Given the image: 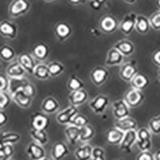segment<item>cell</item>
I'll use <instances>...</instances> for the list:
<instances>
[{"instance_id":"cell-1","label":"cell","mask_w":160,"mask_h":160,"mask_svg":"<svg viewBox=\"0 0 160 160\" xmlns=\"http://www.w3.org/2000/svg\"><path fill=\"white\" fill-rule=\"evenodd\" d=\"M31 8L29 0H12L8 7V15L11 18H19L29 12Z\"/></svg>"},{"instance_id":"cell-2","label":"cell","mask_w":160,"mask_h":160,"mask_svg":"<svg viewBox=\"0 0 160 160\" xmlns=\"http://www.w3.org/2000/svg\"><path fill=\"white\" fill-rule=\"evenodd\" d=\"M152 133L147 128L137 130V142L135 145L140 151H151L152 148Z\"/></svg>"},{"instance_id":"cell-3","label":"cell","mask_w":160,"mask_h":160,"mask_svg":"<svg viewBox=\"0 0 160 160\" xmlns=\"http://www.w3.org/2000/svg\"><path fill=\"white\" fill-rule=\"evenodd\" d=\"M123 99L128 103L130 108H136L143 102L145 95L141 90L131 88L129 91L126 92Z\"/></svg>"},{"instance_id":"cell-4","label":"cell","mask_w":160,"mask_h":160,"mask_svg":"<svg viewBox=\"0 0 160 160\" xmlns=\"http://www.w3.org/2000/svg\"><path fill=\"white\" fill-rule=\"evenodd\" d=\"M119 22L115 16L106 15L101 18L98 22V28L102 32L106 34H112L118 29Z\"/></svg>"},{"instance_id":"cell-5","label":"cell","mask_w":160,"mask_h":160,"mask_svg":"<svg viewBox=\"0 0 160 160\" xmlns=\"http://www.w3.org/2000/svg\"><path fill=\"white\" fill-rule=\"evenodd\" d=\"M138 73V67L134 61L124 62L120 66L119 76L125 82H131Z\"/></svg>"},{"instance_id":"cell-6","label":"cell","mask_w":160,"mask_h":160,"mask_svg":"<svg viewBox=\"0 0 160 160\" xmlns=\"http://www.w3.org/2000/svg\"><path fill=\"white\" fill-rule=\"evenodd\" d=\"M78 113L77 107L73 105L68 106V108H64L57 114L56 120L57 122L61 125L68 126L70 125L72 122L73 118Z\"/></svg>"},{"instance_id":"cell-7","label":"cell","mask_w":160,"mask_h":160,"mask_svg":"<svg viewBox=\"0 0 160 160\" xmlns=\"http://www.w3.org/2000/svg\"><path fill=\"white\" fill-rule=\"evenodd\" d=\"M137 15L135 13L131 12L126 15L121 20L118 26V29L125 35H131L135 30V23H136Z\"/></svg>"},{"instance_id":"cell-8","label":"cell","mask_w":160,"mask_h":160,"mask_svg":"<svg viewBox=\"0 0 160 160\" xmlns=\"http://www.w3.org/2000/svg\"><path fill=\"white\" fill-rule=\"evenodd\" d=\"M110 103V98L107 95H98L89 102V107L96 115H101L108 108Z\"/></svg>"},{"instance_id":"cell-9","label":"cell","mask_w":160,"mask_h":160,"mask_svg":"<svg viewBox=\"0 0 160 160\" xmlns=\"http://www.w3.org/2000/svg\"><path fill=\"white\" fill-rule=\"evenodd\" d=\"M0 35L9 39H15L18 35V26L8 19L0 21Z\"/></svg>"},{"instance_id":"cell-10","label":"cell","mask_w":160,"mask_h":160,"mask_svg":"<svg viewBox=\"0 0 160 160\" xmlns=\"http://www.w3.org/2000/svg\"><path fill=\"white\" fill-rule=\"evenodd\" d=\"M109 77V71L107 68L101 66L95 67L90 74L91 82L97 87L103 85Z\"/></svg>"},{"instance_id":"cell-11","label":"cell","mask_w":160,"mask_h":160,"mask_svg":"<svg viewBox=\"0 0 160 160\" xmlns=\"http://www.w3.org/2000/svg\"><path fill=\"white\" fill-rule=\"evenodd\" d=\"M113 115L116 119L130 116L131 108L124 99H117L112 103Z\"/></svg>"},{"instance_id":"cell-12","label":"cell","mask_w":160,"mask_h":160,"mask_svg":"<svg viewBox=\"0 0 160 160\" xmlns=\"http://www.w3.org/2000/svg\"><path fill=\"white\" fill-rule=\"evenodd\" d=\"M137 142V130H131L124 133L122 142L119 144V149L126 153H130Z\"/></svg>"},{"instance_id":"cell-13","label":"cell","mask_w":160,"mask_h":160,"mask_svg":"<svg viewBox=\"0 0 160 160\" xmlns=\"http://www.w3.org/2000/svg\"><path fill=\"white\" fill-rule=\"evenodd\" d=\"M49 124L50 118L43 112H35L31 118V126L33 129L47 130Z\"/></svg>"},{"instance_id":"cell-14","label":"cell","mask_w":160,"mask_h":160,"mask_svg":"<svg viewBox=\"0 0 160 160\" xmlns=\"http://www.w3.org/2000/svg\"><path fill=\"white\" fill-rule=\"evenodd\" d=\"M17 60L22 65L26 72L28 73L29 75H33L34 69L37 64L33 55L28 52H22L17 56Z\"/></svg>"},{"instance_id":"cell-15","label":"cell","mask_w":160,"mask_h":160,"mask_svg":"<svg viewBox=\"0 0 160 160\" xmlns=\"http://www.w3.org/2000/svg\"><path fill=\"white\" fill-rule=\"evenodd\" d=\"M11 95L13 102L20 108L28 109L31 106L33 98L27 95L22 89L15 91L14 93L11 94Z\"/></svg>"},{"instance_id":"cell-16","label":"cell","mask_w":160,"mask_h":160,"mask_svg":"<svg viewBox=\"0 0 160 160\" xmlns=\"http://www.w3.org/2000/svg\"><path fill=\"white\" fill-rule=\"evenodd\" d=\"M44 146L40 145L35 142H31L28 144L26 149V152L28 156L31 160H40L46 157V150Z\"/></svg>"},{"instance_id":"cell-17","label":"cell","mask_w":160,"mask_h":160,"mask_svg":"<svg viewBox=\"0 0 160 160\" xmlns=\"http://www.w3.org/2000/svg\"><path fill=\"white\" fill-rule=\"evenodd\" d=\"M54 34L59 41L64 42L72 35V28L68 22H59L54 28Z\"/></svg>"},{"instance_id":"cell-18","label":"cell","mask_w":160,"mask_h":160,"mask_svg":"<svg viewBox=\"0 0 160 160\" xmlns=\"http://www.w3.org/2000/svg\"><path fill=\"white\" fill-rule=\"evenodd\" d=\"M26 73L24 68L17 59L9 62V65L6 68V75L10 78H25Z\"/></svg>"},{"instance_id":"cell-19","label":"cell","mask_w":160,"mask_h":160,"mask_svg":"<svg viewBox=\"0 0 160 160\" xmlns=\"http://www.w3.org/2000/svg\"><path fill=\"white\" fill-rule=\"evenodd\" d=\"M69 153L68 145L62 141H58L52 146L51 155L53 160H62L69 155Z\"/></svg>"},{"instance_id":"cell-20","label":"cell","mask_w":160,"mask_h":160,"mask_svg":"<svg viewBox=\"0 0 160 160\" xmlns=\"http://www.w3.org/2000/svg\"><path fill=\"white\" fill-rule=\"evenodd\" d=\"M88 98H89V95H88V91L84 89H81L75 91H71L68 96V100L71 105L78 108L85 103L88 100Z\"/></svg>"},{"instance_id":"cell-21","label":"cell","mask_w":160,"mask_h":160,"mask_svg":"<svg viewBox=\"0 0 160 160\" xmlns=\"http://www.w3.org/2000/svg\"><path fill=\"white\" fill-rule=\"evenodd\" d=\"M124 55H122L116 48L113 47L109 50L106 57L105 63L108 67L121 66L124 62Z\"/></svg>"},{"instance_id":"cell-22","label":"cell","mask_w":160,"mask_h":160,"mask_svg":"<svg viewBox=\"0 0 160 160\" xmlns=\"http://www.w3.org/2000/svg\"><path fill=\"white\" fill-rule=\"evenodd\" d=\"M60 105L58 100L54 97H47L42 100L41 103V110L42 112L45 113L47 115H52L57 113L59 110Z\"/></svg>"},{"instance_id":"cell-23","label":"cell","mask_w":160,"mask_h":160,"mask_svg":"<svg viewBox=\"0 0 160 160\" xmlns=\"http://www.w3.org/2000/svg\"><path fill=\"white\" fill-rule=\"evenodd\" d=\"M124 136V132L120 131L115 127L110 128L105 134L106 141L108 144L112 146H119Z\"/></svg>"},{"instance_id":"cell-24","label":"cell","mask_w":160,"mask_h":160,"mask_svg":"<svg viewBox=\"0 0 160 160\" xmlns=\"http://www.w3.org/2000/svg\"><path fill=\"white\" fill-rule=\"evenodd\" d=\"M115 127L124 133L131 130H137L138 128V122L134 118L131 116L117 119L115 122Z\"/></svg>"},{"instance_id":"cell-25","label":"cell","mask_w":160,"mask_h":160,"mask_svg":"<svg viewBox=\"0 0 160 160\" xmlns=\"http://www.w3.org/2000/svg\"><path fill=\"white\" fill-rule=\"evenodd\" d=\"M114 48H116L124 57H129L135 52V45L131 41L128 39H122L118 41L114 45Z\"/></svg>"},{"instance_id":"cell-26","label":"cell","mask_w":160,"mask_h":160,"mask_svg":"<svg viewBox=\"0 0 160 160\" xmlns=\"http://www.w3.org/2000/svg\"><path fill=\"white\" fill-rule=\"evenodd\" d=\"M64 132H65L66 138L71 145H75L79 141L80 134H81V128H80L70 124V125L66 126Z\"/></svg>"},{"instance_id":"cell-27","label":"cell","mask_w":160,"mask_h":160,"mask_svg":"<svg viewBox=\"0 0 160 160\" xmlns=\"http://www.w3.org/2000/svg\"><path fill=\"white\" fill-rule=\"evenodd\" d=\"M50 49L49 47L44 42H39L34 47L32 51L33 56L35 59L38 60L40 62H43L48 58L49 55Z\"/></svg>"},{"instance_id":"cell-28","label":"cell","mask_w":160,"mask_h":160,"mask_svg":"<svg viewBox=\"0 0 160 160\" xmlns=\"http://www.w3.org/2000/svg\"><path fill=\"white\" fill-rule=\"evenodd\" d=\"M93 147L88 142H85L75 150V157L77 160H91Z\"/></svg>"},{"instance_id":"cell-29","label":"cell","mask_w":160,"mask_h":160,"mask_svg":"<svg viewBox=\"0 0 160 160\" xmlns=\"http://www.w3.org/2000/svg\"><path fill=\"white\" fill-rule=\"evenodd\" d=\"M130 84L132 88L143 91L149 86L150 80L147 75L138 73L130 82Z\"/></svg>"},{"instance_id":"cell-30","label":"cell","mask_w":160,"mask_h":160,"mask_svg":"<svg viewBox=\"0 0 160 160\" xmlns=\"http://www.w3.org/2000/svg\"><path fill=\"white\" fill-rule=\"evenodd\" d=\"M151 28V27L149 18L142 15H137L136 23H135V30L137 32L142 34V35H145L149 32Z\"/></svg>"},{"instance_id":"cell-31","label":"cell","mask_w":160,"mask_h":160,"mask_svg":"<svg viewBox=\"0 0 160 160\" xmlns=\"http://www.w3.org/2000/svg\"><path fill=\"white\" fill-rule=\"evenodd\" d=\"M30 135L33 141L42 146H45L49 142V136L46 130H36L31 128Z\"/></svg>"},{"instance_id":"cell-32","label":"cell","mask_w":160,"mask_h":160,"mask_svg":"<svg viewBox=\"0 0 160 160\" xmlns=\"http://www.w3.org/2000/svg\"><path fill=\"white\" fill-rule=\"evenodd\" d=\"M21 135L15 131H0V141L4 144L15 145L19 142Z\"/></svg>"},{"instance_id":"cell-33","label":"cell","mask_w":160,"mask_h":160,"mask_svg":"<svg viewBox=\"0 0 160 160\" xmlns=\"http://www.w3.org/2000/svg\"><path fill=\"white\" fill-rule=\"evenodd\" d=\"M16 58L15 49L10 45H2L0 47V59L3 62H11Z\"/></svg>"},{"instance_id":"cell-34","label":"cell","mask_w":160,"mask_h":160,"mask_svg":"<svg viewBox=\"0 0 160 160\" xmlns=\"http://www.w3.org/2000/svg\"><path fill=\"white\" fill-rule=\"evenodd\" d=\"M33 75L37 79L42 80V81H45V80L48 79L51 76H50L49 71H48V64L43 63V62L37 63L35 69H34Z\"/></svg>"},{"instance_id":"cell-35","label":"cell","mask_w":160,"mask_h":160,"mask_svg":"<svg viewBox=\"0 0 160 160\" xmlns=\"http://www.w3.org/2000/svg\"><path fill=\"white\" fill-rule=\"evenodd\" d=\"M48 71L51 78H56L62 75L65 71V67L62 62L58 61H51L48 64Z\"/></svg>"},{"instance_id":"cell-36","label":"cell","mask_w":160,"mask_h":160,"mask_svg":"<svg viewBox=\"0 0 160 160\" xmlns=\"http://www.w3.org/2000/svg\"><path fill=\"white\" fill-rule=\"evenodd\" d=\"M67 88L69 90L70 92L75 91L78 90L83 89L84 83L82 80L77 76L76 75H72L68 80L67 82Z\"/></svg>"},{"instance_id":"cell-37","label":"cell","mask_w":160,"mask_h":160,"mask_svg":"<svg viewBox=\"0 0 160 160\" xmlns=\"http://www.w3.org/2000/svg\"><path fill=\"white\" fill-rule=\"evenodd\" d=\"M95 135V130L92 126L88 124L87 126L81 128V134H80V142H88L92 139Z\"/></svg>"},{"instance_id":"cell-38","label":"cell","mask_w":160,"mask_h":160,"mask_svg":"<svg viewBox=\"0 0 160 160\" xmlns=\"http://www.w3.org/2000/svg\"><path fill=\"white\" fill-rule=\"evenodd\" d=\"M148 129L153 135H160V115L150 119L148 122Z\"/></svg>"},{"instance_id":"cell-39","label":"cell","mask_w":160,"mask_h":160,"mask_svg":"<svg viewBox=\"0 0 160 160\" xmlns=\"http://www.w3.org/2000/svg\"><path fill=\"white\" fill-rule=\"evenodd\" d=\"M12 102L11 95L8 91H0V110L5 111Z\"/></svg>"},{"instance_id":"cell-40","label":"cell","mask_w":160,"mask_h":160,"mask_svg":"<svg viewBox=\"0 0 160 160\" xmlns=\"http://www.w3.org/2000/svg\"><path fill=\"white\" fill-rule=\"evenodd\" d=\"M71 124H72L74 126H76L78 128H82L83 127H85V126L88 125V124H89V119H88V118L86 115H82V114L78 112L74 117Z\"/></svg>"},{"instance_id":"cell-41","label":"cell","mask_w":160,"mask_h":160,"mask_svg":"<svg viewBox=\"0 0 160 160\" xmlns=\"http://www.w3.org/2000/svg\"><path fill=\"white\" fill-rule=\"evenodd\" d=\"M149 20L152 29L155 31H160V10L153 13L149 18Z\"/></svg>"},{"instance_id":"cell-42","label":"cell","mask_w":160,"mask_h":160,"mask_svg":"<svg viewBox=\"0 0 160 160\" xmlns=\"http://www.w3.org/2000/svg\"><path fill=\"white\" fill-rule=\"evenodd\" d=\"M22 90L27 95H29L31 98H34L35 96V95H36V88H35V85L31 83L30 81H28V82H26L25 85L22 87Z\"/></svg>"},{"instance_id":"cell-43","label":"cell","mask_w":160,"mask_h":160,"mask_svg":"<svg viewBox=\"0 0 160 160\" xmlns=\"http://www.w3.org/2000/svg\"><path fill=\"white\" fill-rule=\"evenodd\" d=\"M10 78L7 75H0V91H9Z\"/></svg>"},{"instance_id":"cell-44","label":"cell","mask_w":160,"mask_h":160,"mask_svg":"<svg viewBox=\"0 0 160 160\" xmlns=\"http://www.w3.org/2000/svg\"><path fill=\"white\" fill-rule=\"evenodd\" d=\"M135 160H155L154 154L151 152V151H140L137 155Z\"/></svg>"},{"instance_id":"cell-45","label":"cell","mask_w":160,"mask_h":160,"mask_svg":"<svg viewBox=\"0 0 160 160\" xmlns=\"http://www.w3.org/2000/svg\"><path fill=\"white\" fill-rule=\"evenodd\" d=\"M14 152H15L14 145H11V144H5L4 145V148L2 153H3L6 156L8 157L9 158H11L13 155H14Z\"/></svg>"},{"instance_id":"cell-46","label":"cell","mask_w":160,"mask_h":160,"mask_svg":"<svg viewBox=\"0 0 160 160\" xmlns=\"http://www.w3.org/2000/svg\"><path fill=\"white\" fill-rule=\"evenodd\" d=\"M151 60H152L153 63L155 64L156 67H158V68H160V48L153 53L152 56H151Z\"/></svg>"},{"instance_id":"cell-47","label":"cell","mask_w":160,"mask_h":160,"mask_svg":"<svg viewBox=\"0 0 160 160\" xmlns=\"http://www.w3.org/2000/svg\"><path fill=\"white\" fill-rule=\"evenodd\" d=\"M8 120H9V118L6 111L3 110H0V128H2L8 123Z\"/></svg>"},{"instance_id":"cell-48","label":"cell","mask_w":160,"mask_h":160,"mask_svg":"<svg viewBox=\"0 0 160 160\" xmlns=\"http://www.w3.org/2000/svg\"><path fill=\"white\" fill-rule=\"evenodd\" d=\"M69 3L72 4V5H80V4L83 3L85 0H67Z\"/></svg>"},{"instance_id":"cell-49","label":"cell","mask_w":160,"mask_h":160,"mask_svg":"<svg viewBox=\"0 0 160 160\" xmlns=\"http://www.w3.org/2000/svg\"><path fill=\"white\" fill-rule=\"evenodd\" d=\"M91 160H107V158H106V155H98V156L92 157Z\"/></svg>"},{"instance_id":"cell-50","label":"cell","mask_w":160,"mask_h":160,"mask_svg":"<svg viewBox=\"0 0 160 160\" xmlns=\"http://www.w3.org/2000/svg\"><path fill=\"white\" fill-rule=\"evenodd\" d=\"M11 158H9L8 157L6 156L3 153H0V160H10Z\"/></svg>"},{"instance_id":"cell-51","label":"cell","mask_w":160,"mask_h":160,"mask_svg":"<svg viewBox=\"0 0 160 160\" xmlns=\"http://www.w3.org/2000/svg\"><path fill=\"white\" fill-rule=\"evenodd\" d=\"M154 155H155V160H160V150H159V151H156V152L154 154Z\"/></svg>"},{"instance_id":"cell-52","label":"cell","mask_w":160,"mask_h":160,"mask_svg":"<svg viewBox=\"0 0 160 160\" xmlns=\"http://www.w3.org/2000/svg\"><path fill=\"white\" fill-rule=\"evenodd\" d=\"M122 1L128 4H134L137 2V0H122Z\"/></svg>"},{"instance_id":"cell-53","label":"cell","mask_w":160,"mask_h":160,"mask_svg":"<svg viewBox=\"0 0 160 160\" xmlns=\"http://www.w3.org/2000/svg\"><path fill=\"white\" fill-rule=\"evenodd\" d=\"M95 1H96V2H98V3L101 4L102 6H103L104 3H105V2H107L108 0H95Z\"/></svg>"},{"instance_id":"cell-54","label":"cell","mask_w":160,"mask_h":160,"mask_svg":"<svg viewBox=\"0 0 160 160\" xmlns=\"http://www.w3.org/2000/svg\"><path fill=\"white\" fill-rule=\"evenodd\" d=\"M4 145H5V144H4L3 142H1V141H0V153L2 152V150H3Z\"/></svg>"},{"instance_id":"cell-55","label":"cell","mask_w":160,"mask_h":160,"mask_svg":"<svg viewBox=\"0 0 160 160\" xmlns=\"http://www.w3.org/2000/svg\"><path fill=\"white\" fill-rule=\"evenodd\" d=\"M156 6H157V8H158V10H160V0H157Z\"/></svg>"},{"instance_id":"cell-56","label":"cell","mask_w":160,"mask_h":160,"mask_svg":"<svg viewBox=\"0 0 160 160\" xmlns=\"http://www.w3.org/2000/svg\"><path fill=\"white\" fill-rule=\"evenodd\" d=\"M2 74V66L0 64V75Z\"/></svg>"},{"instance_id":"cell-57","label":"cell","mask_w":160,"mask_h":160,"mask_svg":"<svg viewBox=\"0 0 160 160\" xmlns=\"http://www.w3.org/2000/svg\"><path fill=\"white\" fill-rule=\"evenodd\" d=\"M158 80H159V82H160V68L158 69Z\"/></svg>"},{"instance_id":"cell-58","label":"cell","mask_w":160,"mask_h":160,"mask_svg":"<svg viewBox=\"0 0 160 160\" xmlns=\"http://www.w3.org/2000/svg\"><path fill=\"white\" fill-rule=\"evenodd\" d=\"M44 1L47 2H54V1H55V0H44Z\"/></svg>"},{"instance_id":"cell-59","label":"cell","mask_w":160,"mask_h":160,"mask_svg":"<svg viewBox=\"0 0 160 160\" xmlns=\"http://www.w3.org/2000/svg\"><path fill=\"white\" fill-rule=\"evenodd\" d=\"M40 160H51V159H49V158H47V157H45V158H42V159H40Z\"/></svg>"},{"instance_id":"cell-60","label":"cell","mask_w":160,"mask_h":160,"mask_svg":"<svg viewBox=\"0 0 160 160\" xmlns=\"http://www.w3.org/2000/svg\"><path fill=\"white\" fill-rule=\"evenodd\" d=\"M115 160H124L123 158H115Z\"/></svg>"},{"instance_id":"cell-61","label":"cell","mask_w":160,"mask_h":160,"mask_svg":"<svg viewBox=\"0 0 160 160\" xmlns=\"http://www.w3.org/2000/svg\"><path fill=\"white\" fill-rule=\"evenodd\" d=\"M10 160H12V159H10Z\"/></svg>"},{"instance_id":"cell-62","label":"cell","mask_w":160,"mask_h":160,"mask_svg":"<svg viewBox=\"0 0 160 160\" xmlns=\"http://www.w3.org/2000/svg\"><path fill=\"white\" fill-rule=\"evenodd\" d=\"M89 1H90V0H89Z\"/></svg>"}]
</instances>
